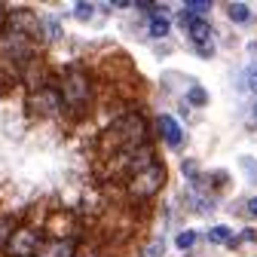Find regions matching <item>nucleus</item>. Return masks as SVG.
I'll list each match as a JSON object with an SVG mask.
<instances>
[{
	"label": "nucleus",
	"instance_id": "obj_11",
	"mask_svg": "<svg viewBox=\"0 0 257 257\" xmlns=\"http://www.w3.org/2000/svg\"><path fill=\"white\" fill-rule=\"evenodd\" d=\"M190 101L196 104V107H202V104L208 101V95H205V89H202V86H193V89H190Z\"/></svg>",
	"mask_w": 257,
	"mask_h": 257
},
{
	"label": "nucleus",
	"instance_id": "obj_14",
	"mask_svg": "<svg viewBox=\"0 0 257 257\" xmlns=\"http://www.w3.org/2000/svg\"><path fill=\"white\" fill-rule=\"evenodd\" d=\"M74 13H77V19H80V22H89V19H92V13H95V10H92V7H89V4H77V10H74Z\"/></svg>",
	"mask_w": 257,
	"mask_h": 257
},
{
	"label": "nucleus",
	"instance_id": "obj_7",
	"mask_svg": "<svg viewBox=\"0 0 257 257\" xmlns=\"http://www.w3.org/2000/svg\"><path fill=\"white\" fill-rule=\"evenodd\" d=\"M64 104H61V92L52 89V86H40V92L31 95V110L40 113V116H52L58 113Z\"/></svg>",
	"mask_w": 257,
	"mask_h": 257
},
{
	"label": "nucleus",
	"instance_id": "obj_5",
	"mask_svg": "<svg viewBox=\"0 0 257 257\" xmlns=\"http://www.w3.org/2000/svg\"><path fill=\"white\" fill-rule=\"evenodd\" d=\"M40 233L37 230H31V227H19V230H13V236H10V242H7V251H10V257H34L37 254V248H40Z\"/></svg>",
	"mask_w": 257,
	"mask_h": 257
},
{
	"label": "nucleus",
	"instance_id": "obj_4",
	"mask_svg": "<svg viewBox=\"0 0 257 257\" xmlns=\"http://www.w3.org/2000/svg\"><path fill=\"white\" fill-rule=\"evenodd\" d=\"M181 25L187 31V37L196 43L199 55H211V25L205 19H199V16H193V13H184L181 16Z\"/></svg>",
	"mask_w": 257,
	"mask_h": 257
},
{
	"label": "nucleus",
	"instance_id": "obj_18",
	"mask_svg": "<svg viewBox=\"0 0 257 257\" xmlns=\"http://www.w3.org/2000/svg\"><path fill=\"white\" fill-rule=\"evenodd\" d=\"M254 119H257V110H254Z\"/></svg>",
	"mask_w": 257,
	"mask_h": 257
},
{
	"label": "nucleus",
	"instance_id": "obj_3",
	"mask_svg": "<svg viewBox=\"0 0 257 257\" xmlns=\"http://www.w3.org/2000/svg\"><path fill=\"white\" fill-rule=\"evenodd\" d=\"M58 92H61V104L71 110H86L92 101V86H89V77L83 71H68Z\"/></svg>",
	"mask_w": 257,
	"mask_h": 257
},
{
	"label": "nucleus",
	"instance_id": "obj_15",
	"mask_svg": "<svg viewBox=\"0 0 257 257\" xmlns=\"http://www.w3.org/2000/svg\"><path fill=\"white\" fill-rule=\"evenodd\" d=\"M193 242H196V233H181V236H178V248H184V251H187Z\"/></svg>",
	"mask_w": 257,
	"mask_h": 257
},
{
	"label": "nucleus",
	"instance_id": "obj_16",
	"mask_svg": "<svg viewBox=\"0 0 257 257\" xmlns=\"http://www.w3.org/2000/svg\"><path fill=\"white\" fill-rule=\"evenodd\" d=\"M248 214H254V217H257V196H254V199L248 202Z\"/></svg>",
	"mask_w": 257,
	"mask_h": 257
},
{
	"label": "nucleus",
	"instance_id": "obj_6",
	"mask_svg": "<svg viewBox=\"0 0 257 257\" xmlns=\"http://www.w3.org/2000/svg\"><path fill=\"white\" fill-rule=\"evenodd\" d=\"M0 55L13 61H28L31 58V37H22L16 31H4L0 34Z\"/></svg>",
	"mask_w": 257,
	"mask_h": 257
},
{
	"label": "nucleus",
	"instance_id": "obj_13",
	"mask_svg": "<svg viewBox=\"0 0 257 257\" xmlns=\"http://www.w3.org/2000/svg\"><path fill=\"white\" fill-rule=\"evenodd\" d=\"M10 236H13V223H10V220H4V217H0V248H7Z\"/></svg>",
	"mask_w": 257,
	"mask_h": 257
},
{
	"label": "nucleus",
	"instance_id": "obj_10",
	"mask_svg": "<svg viewBox=\"0 0 257 257\" xmlns=\"http://www.w3.org/2000/svg\"><path fill=\"white\" fill-rule=\"evenodd\" d=\"M208 239H211V242H233V230H230V227H214V230L208 233Z\"/></svg>",
	"mask_w": 257,
	"mask_h": 257
},
{
	"label": "nucleus",
	"instance_id": "obj_2",
	"mask_svg": "<svg viewBox=\"0 0 257 257\" xmlns=\"http://www.w3.org/2000/svg\"><path fill=\"white\" fill-rule=\"evenodd\" d=\"M163 184H166V169L159 166V163H150L147 169L128 175L125 190H128V196H132V199H150V196H156V193L163 190Z\"/></svg>",
	"mask_w": 257,
	"mask_h": 257
},
{
	"label": "nucleus",
	"instance_id": "obj_9",
	"mask_svg": "<svg viewBox=\"0 0 257 257\" xmlns=\"http://www.w3.org/2000/svg\"><path fill=\"white\" fill-rule=\"evenodd\" d=\"M159 135L166 138V144L169 147H178L181 141H184V132H181V125H178V119L175 116H159Z\"/></svg>",
	"mask_w": 257,
	"mask_h": 257
},
{
	"label": "nucleus",
	"instance_id": "obj_8",
	"mask_svg": "<svg viewBox=\"0 0 257 257\" xmlns=\"http://www.w3.org/2000/svg\"><path fill=\"white\" fill-rule=\"evenodd\" d=\"M34 257H77V248H74V239H49V242H40Z\"/></svg>",
	"mask_w": 257,
	"mask_h": 257
},
{
	"label": "nucleus",
	"instance_id": "obj_1",
	"mask_svg": "<svg viewBox=\"0 0 257 257\" xmlns=\"http://www.w3.org/2000/svg\"><path fill=\"white\" fill-rule=\"evenodd\" d=\"M147 141V125L141 116H122L116 119L110 128L101 132V153H113V156H132L138 153V144Z\"/></svg>",
	"mask_w": 257,
	"mask_h": 257
},
{
	"label": "nucleus",
	"instance_id": "obj_12",
	"mask_svg": "<svg viewBox=\"0 0 257 257\" xmlns=\"http://www.w3.org/2000/svg\"><path fill=\"white\" fill-rule=\"evenodd\" d=\"M227 13H230L233 22H245V19H248V7H245V4H233Z\"/></svg>",
	"mask_w": 257,
	"mask_h": 257
},
{
	"label": "nucleus",
	"instance_id": "obj_17",
	"mask_svg": "<svg viewBox=\"0 0 257 257\" xmlns=\"http://www.w3.org/2000/svg\"><path fill=\"white\" fill-rule=\"evenodd\" d=\"M4 28H7V13H4V7H0V34H4Z\"/></svg>",
	"mask_w": 257,
	"mask_h": 257
}]
</instances>
